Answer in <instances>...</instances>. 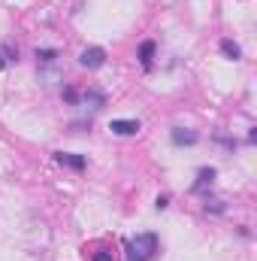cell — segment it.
<instances>
[{
	"label": "cell",
	"mask_w": 257,
	"mask_h": 261,
	"mask_svg": "<svg viewBox=\"0 0 257 261\" xmlns=\"http://www.w3.org/2000/svg\"><path fill=\"white\" fill-rule=\"evenodd\" d=\"M157 252H160L157 234H136L127 243V258L124 261H151Z\"/></svg>",
	"instance_id": "cell-1"
},
{
	"label": "cell",
	"mask_w": 257,
	"mask_h": 261,
	"mask_svg": "<svg viewBox=\"0 0 257 261\" xmlns=\"http://www.w3.org/2000/svg\"><path fill=\"white\" fill-rule=\"evenodd\" d=\"M79 64L88 67V70H97V67L106 64V52H103L100 46H91V49H85V52L79 55Z\"/></svg>",
	"instance_id": "cell-2"
},
{
	"label": "cell",
	"mask_w": 257,
	"mask_h": 261,
	"mask_svg": "<svg viewBox=\"0 0 257 261\" xmlns=\"http://www.w3.org/2000/svg\"><path fill=\"white\" fill-rule=\"evenodd\" d=\"M109 130L118 134V137H133V134L139 130V122H136V119H112Z\"/></svg>",
	"instance_id": "cell-3"
},
{
	"label": "cell",
	"mask_w": 257,
	"mask_h": 261,
	"mask_svg": "<svg viewBox=\"0 0 257 261\" xmlns=\"http://www.w3.org/2000/svg\"><path fill=\"white\" fill-rule=\"evenodd\" d=\"M55 161L64 167H73V170H85V164H88L82 155H73V152H55Z\"/></svg>",
	"instance_id": "cell-4"
},
{
	"label": "cell",
	"mask_w": 257,
	"mask_h": 261,
	"mask_svg": "<svg viewBox=\"0 0 257 261\" xmlns=\"http://www.w3.org/2000/svg\"><path fill=\"white\" fill-rule=\"evenodd\" d=\"M212 182H215V167H203L194 182V192H206V186H212Z\"/></svg>",
	"instance_id": "cell-5"
},
{
	"label": "cell",
	"mask_w": 257,
	"mask_h": 261,
	"mask_svg": "<svg viewBox=\"0 0 257 261\" xmlns=\"http://www.w3.org/2000/svg\"><path fill=\"white\" fill-rule=\"evenodd\" d=\"M151 61H154V43L145 40V43L139 46V64L145 67V70H151Z\"/></svg>",
	"instance_id": "cell-6"
},
{
	"label": "cell",
	"mask_w": 257,
	"mask_h": 261,
	"mask_svg": "<svg viewBox=\"0 0 257 261\" xmlns=\"http://www.w3.org/2000/svg\"><path fill=\"white\" fill-rule=\"evenodd\" d=\"M173 143L176 146H194L197 143V134L194 130H185V128H176L173 130Z\"/></svg>",
	"instance_id": "cell-7"
},
{
	"label": "cell",
	"mask_w": 257,
	"mask_h": 261,
	"mask_svg": "<svg viewBox=\"0 0 257 261\" xmlns=\"http://www.w3.org/2000/svg\"><path fill=\"white\" fill-rule=\"evenodd\" d=\"M221 52H224L227 58H233V61H239V55H242V52H239V46H236L233 40H221Z\"/></svg>",
	"instance_id": "cell-8"
},
{
	"label": "cell",
	"mask_w": 257,
	"mask_h": 261,
	"mask_svg": "<svg viewBox=\"0 0 257 261\" xmlns=\"http://www.w3.org/2000/svg\"><path fill=\"white\" fill-rule=\"evenodd\" d=\"M37 58H40V61H46V64H52V61L58 58V52H55V49H43V52H37Z\"/></svg>",
	"instance_id": "cell-9"
},
{
	"label": "cell",
	"mask_w": 257,
	"mask_h": 261,
	"mask_svg": "<svg viewBox=\"0 0 257 261\" xmlns=\"http://www.w3.org/2000/svg\"><path fill=\"white\" fill-rule=\"evenodd\" d=\"M64 100H67V103H76V100H79V91L67 85V88H64Z\"/></svg>",
	"instance_id": "cell-10"
},
{
	"label": "cell",
	"mask_w": 257,
	"mask_h": 261,
	"mask_svg": "<svg viewBox=\"0 0 257 261\" xmlns=\"http://www.w3.org/2000/svg\"><path fill=\"white\" fill-rule=\"evenodd\" d=\"M91 261H112V255H109V252H94Z\"/></svg>",
	"instance_id": "cell-11"
},
{
	"label": "cell",
	"mask_w": 257,
	"mask_h": 261,
	"mask_svg": "<svg viewBox=\"0 0 257 261\" xmlns=\"http://www.w3.org/2000/svg\"><path fill=\"white\" fill-rule=\"evenodd\" d=\"M154 206H157V210H167V206H170V200H167V197L160 195L157 200H154Z\"/></svg>",
	"instance_id": "cell-12"
},
{
	"label": "cell",
	"mask_w": 257,
	"mask_h": 261,
	"mask_svg": "<svg viewBox=\"0 0 257 261\" xmlns=\"http://www.w3.org/2000/svg\"><path fill=\"white\" fill-rule=\"evenodd\" d=\"M3 64H6V61H3V58H0V70H3Z\"/></svg>",
	"instance_id": "cell-13"
}]
</instances>
